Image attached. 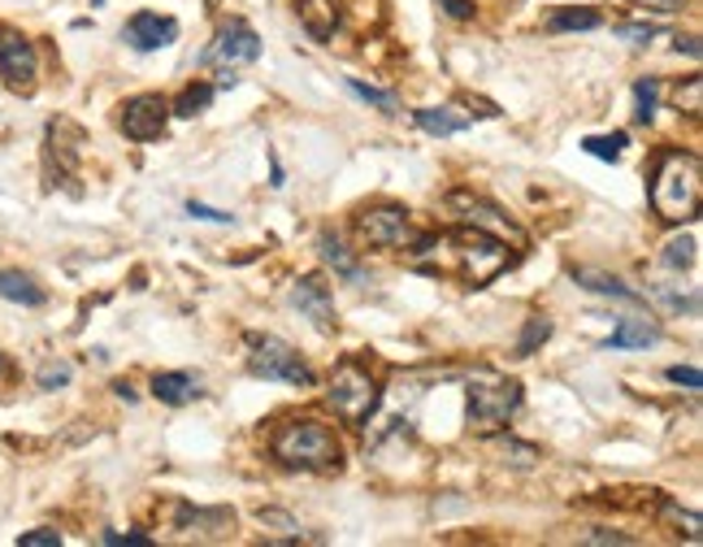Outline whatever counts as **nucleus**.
I'll return each mask as SVG.
<instances>
[{
    "label": "nucleus",
    "mask_w": 703,
    "mask_h": 547,
    "mask_svg": "<svg viewBox=\"0 0 703 547\" xmlns=\"http://www.w3.org/2000/svg\"><path fill=\"white\" fill-rule=\"evenodd\" d=\"M703 200V165L695 152H664L652 174V204L660 222L682 226L700 217Z\"/></svg>",
    "instance_id": "1"
},
{
    "label": "nucleus",
    "mask_w": 703,
    "mask_h": 547,
    "mask_svg": "<svg viewBox=\"0 0 703 547\" xmlns=\"http://www.w3.org/2000/svg\"><path fill=\"white\" fill-rule=\"evenodd\" d=\"M439 249L452 252V261H444L435 274H460L469 287H487L491 278H500L503 265H508V244L491 231H478V226H456L448 235H435Z\"/></svg>",
    "instance_id": "2"
},
{
    "label": "nucleus",
    "mask_w": 703,
    "mask_h": 547,
    "mask_svg": "<svg viewBox=\"0 0 703 547\" xmlns=\"http://www.w3.org/2000/svg\"><path fill=\"white\" fill-rule=\"evenodd\" d=\"M274 456L287 465V469H308V474H330L344 465V444L339 435L317 422V417H300V422H287L278 426L274 435Z\"/></svg>",
    "instance_id": "3"
},
{
    "label": "nucleus",
    "mask_w": 703,
    "mask_h": 547,
    "mask_svg": "<svg viewBox=\"0 0 703 547\" xmlns=\"http://www.w3.org/2000/svg\"><path fill=\"white\" fill-rule=\"evenodd\" d=\"M521 408V383L496 374V369H478L469 378V426L478 435H496L503 422Z\"/></svg>",
    "instance_id": "4"
},
{
    "label": "nucleus",
    "mask_w": 703,
    "mask_h": 547,
    "mask_svg": "<svg viewBox=\"0 0 703 547\" xmlns=\"http://www.w3.org/2000/svg\"><path fill=\"white\" fill-rule=\"evenodd\" d=\"M378 399H383L378 378H374L360 361H344V365L335 369V378H330V392H326V404H330L335 417L348 422V426H365V422L374 417Z\"/></svg>",
    "instance_id": "5"
},
{
    "label": "nucleus",
    "mask_w": 703,
    "mask_h": 547,
    "mask_svg": "<svg viewBox=\"0 0 703 547\" xmlns=\"http://www.w3.org/2000/svg\"><path fill=\"white\" fill-rule=\"evenodd\" d=\"M256 57H261V36L248 22L231 18V22L217 27V36L201 52V65L204 70H222V88H235V65H248Z\"/></svg>",
    "instance_id": "6"
},
{
    "label": "nucleus",
    "mask_w": 703,
    "mask_h": 547,
    "mask_svg": "<svg viewBox=\"0 0 703 547\" xmlns=\"http://www.w3.org/2000/svg\"><path fill=\"white\" fill-rule=\"evenodd\" d=\"M248 369L265 383H292L313 387V369L300 361V352L274 335H248Z\"/></svg>",
    "instance_id": "7"
},
{
    "label": "nucleus",
    "mask_w": 703,
    "mask_h": 547,
    "mask_svg": "<svg viewBox=\"0 0 703 547\" xmlns=\"http://www.w3.org/2000/svg\"><path fill=\"white\" fill-rule=\"evenodd\" d=\"M356 235L369 249H412L421 240V231L412 226L408 209H400V204H374V209H365L356 217Z\"/></svg>",
    "instance_id": "8"
},
{
    "label": "nucleus",
    "mask_w": 703,
    "mask_h": 547,
    "mask_svg": "<svg viewBox=\"0 0 703 547\" xmlns=\"http://www.w3.org/2000/svg\"><path fill=\"white\" fill-rule=\"evenodd\" d=\"M165 122H170V104H165L161 97H152V92L131 97L126 104H122V118H118L122 135H126V140H135V144L156 140V135L165 131Z\"/></svg>",
    "instance_id": "9"
},
{
    "label": "nucleus",
    "mask_w": 703,
    "mask_h": 547,
    "mask_svg": "<svg viewBox=\"0 0 703 547\" xmlns=\"http://www.w3.org/2000/svg\"><path fill=\"white\" fill-rule=\"evenodd\" d=\"M448 204L465 213V222H469V226H478V231H491V235H500L503 244H508V240H512L517 249L526 244L521 226H517V222H508V213H503L500 204H491V200L473 196V192H452V196H448Z\"/></svg>",
    "instance_id": "10"
},
{
    "label": "nucleus",
    "mask_w": 703,
    "mask_h": 547,
    "mask_svg": "<svg viewBox=\"0 0 703 547\" xmlns=\"http://www.w3.org/2000/svg\"><path fill=\"white\" fill-rule=\"evenodd\" d=\"M0 79L18 92H31L35 83V44L13 27H0Z\"/></svg>",
    "instance_id": "11"
},
{
    "label": "nucleus",
    "mask_w": 703,
    "mask_h": 547,
    "mask_svg": "<svg viewBox=\"0 0 703 547\" xmlns=\"http://www.w3.org/2000/svg\"><path fill=\"white\" fill-rule=\"evenodd\" d=\"M292 304L300 308L317 331H326V335L339 326L335 296H330V287H326V278H322V274H304V278H296V287H292Z\"/></svg>",
    "instance_id": "12"
},
{
    "label": "nucleus",
    "mask_w": 703,
    "mask_h": 547,
    "mask_svg": "<svg viewBox=\"0 0 703 547\" xmlns=\"http://www.w3.org/2000/svg\"><path fill=\"white\" fill-rule=\"evenodd\" d=\"M122 40H126L131 49H140V52L165 49V44H174V40H179V22L144 9V13H135V18L122 27Z\"/></svg>",
    "instance_id": "13"
},
{
    "label": "nucleus",
    "mask_w": 703,
    "mask_h": 547,
    "mask_svg": "<svg viewBox=\"0 0 703 547\" xmlns=\"http://www.w3.org/2000/svg\"><path fill=\"white\" fill-rule=\"evenodd\" d=\"M174 530L196 535V539H226L235 530V513L231 508H192V504H179Z\"/></svg>",
    "instance_id": "14"
},
{
    "label": "nucleus",
    "mask_w": 703,
    "mask_h": 547,
    "mask_svg": "<svg viewBox=\"0 0 703 547\" xmlns=\"http://www.w3.org/2000/svg\"><path fill=\"white\" fill-rule=\"evenodd\" d=\"M573 283L578 287H587V292H595V296H608V300H621V304H643L639 292H630L617 274H608V270H595V265H573Z\"/></svg>",
    "instance_id": "15"
},
{
    "label": "nucleus",
    "mask_w": 703,
    "mask_h": 547,
    "mask_svg": "<svg viewBox=\"0 0 703 547\" xmlns=\"http://www.w3.org/2000/svg\"><path fill=\"white\" fill-rule=\"evenodd\" d=\"M300 22L317 44H326L339 27V4L335 0H300Z\"/></svg>",
    "instance_id": "16"
},
{
    "label": "nucleus",
    "mask_w": 703,
    "mask_h": 547,
    "mask_svg": "<svg viewBox=\"0 0 703 547\" xmlns=\"http://www.w3.org/2000/svg\"><path fill=\"white\" fill-rule=\"evenodd\" d=\"M152 396L161 399V404H192V399L201 396V378L196 374H156L152 378Z\"/></svg>",
    "instance_id": "17"
},
{
    "label": "nucleus",
    "mask_w": 703,
    "mask_h": 547,
    "mask_svg": "<svg viewBox=\"0 0 703 547\" xmlns=\"http://www.w3.org/2000/svg\"><path fill=\"white\" fill-rule=\"evenodd\" d=\"M0 300H13V304H27V308H40L44 304V287H35L31 274L22 270H0Z\"/></svg>",
    "instance_id": "18"
},
{
    "label": "nucleus",
    "mask_w": 703,
    "mask_h": 547,
    "mask_svg": "<svg viewBox=\"0 0 703 547\" xmlns=\"http://www.w3.org/2000/svg\"><path fill=\"white\" fill-rule=\"evenodd\" d=\"M652 344H660V326L648 322V317L621 322V326L612 331V340H608V348H652Z\"/></svg>",
    "instance_id": "19"
},
{
    "label": "nucleus",
    "mask_w": 703,
    "mask_h": 547,
    "mask_svg": "<svg viewBox=\"0 0 703 547\" xmlns=\"http://www.w3.org/2000/svg\"><path fill=\"white\" fill-rule=\"evenodd\" d=\"M412 122H417L426 135H439V140H444V135L465 131L473 118H469V113H456V109H417V113H412Z\"/></svg>",
    "instance_id": "20"
},
{
    "label": "nucleus",
    "mask_w": 703,
    "mask_h": 547,
    "mask_svg": "<svg viewBox=\"0 0 703 547\" xmlns=\"http://www.w3.org/2000/svg\"><path fill=\"white\" fill-rule=\"evenodd\" d=\"M317 252H322V256H326V265H335L348 283H365V270L356 265V256H352V252L344 249L335 235H322V240H317Z\"/></svg>",
    "instance_id": "21"
},
{
    "label": "nucleus",
    "mask_w": 703,
    "mask_h": 547,
    "mask_svg": "<svg viewBox=\"0 0 703 547\" xmlns=\"http://www.w3.org/2000/svg\"><path fill=\"white\" fill-rule=\"evenodd\" d=\"M600 22L603 18L595 9H560V13L548 18V31H552V36H560V31H595Z\"/></svg>",
    "instance_id": "22"
},
{
    "label": "nucleus",
    "mask_w": 703,
    "mask_h": 547,
    "mask_svg": "<svg viewBox=\"0 0 703 547\" xmlns=\"http://www.w3.org/2000/svg\"><path fill=\"white\" fill-rule=\"evenodd\" d=\"M655 104H660V79L648 74V79H639V83H634V122H643V126H648V122L655 118Z\"/></svg>",
    "instance_id": "23"
},
{
    "label": "nucleus",
    "mask_w": 703,
    "mask_h": 547,
    "mask_svg": "<svg viewBox=\"0 0 703 547\" xmlns=\"http://www.w3.org/2000/svg\"><path fill=\"white\" fill-rule=\"evenodd\" d=\"M208 104H213V88H208V83H192V88L179 92L174 113H179V118H196V113H204Z\"/></svg>",
    "instance_id": "24"
},
{
    "label": "nucleus",
    "mask_w": 703,
    "mask_h": 547,
    "mask_svg": "<svg viewBox=\"0 0 703 547\" xmlns=\"http://www.w3.org/2000/svg\"><path fill=\"white\" fill-rule=\"evenodd\" d=\"M548 340H552V322L548 317H530L526 331H521V340H517V356H534Z\"/></svg>",
    "instance_id": "25"
},
{
    "label": "nucleus",
    "mask_w": 703,
    "mask_h": 547,
    "mask_svg": "<svg viewBox=\"0 0 703 547\" xmlns=\"http://www.w3.org/2000/svg\"><path fill=\"white\" fill-rule=\"evenodd\" d=\"M348 92L360 97L365 104H374V109H383V113H400V97H396V92H378V88H369V83H360V79H348Z\"/></svg>",
    "instance_id": "26"
},
{
    "label": "nucleus",
    "mask_w": 703,
    "mask_h": 547,
    "mask_svg": "<svg viewBox=\"0 0 703 547\" xmlns=\"http://www.w3.org/2000/svg\"><path fill=\"white\" fill-rule=\"evenodd\" d=\"M695 252H700V244H695L691 235L669 240V244H664V265H669V270H691V265H695Z\"/></svg>",
    "instance_id": "27"
},
{
    "label": "nucleus",
    "mask_w": 703,
    "mask_h": 547,
    "mask_svg": "<svg viewBox=\"0 0 703 547\" xmlns=\"http://www.w3.org/2000/svg\"><path fill=\"white\" fill-rule=\"evenodd\" d=\"M625 144H630V140H625V131H612V135H591V140H582V149L591 152V156H600V161H617Z\"/></svg>",
    "instance_id": "28"
},
{
    "label": "nucleus",
    "mask_w": 703,
    "mask_h": 547,
    "mask_svg": "<svg viewBox=\"0 0 703 547\" xmlns=\"http://www.w3.org/2000/svg\"><path fill=\"white\" fill-rule=\"evenodd\" d=\"M652 296L669 308V313H695L700 308V296L695 292H677V287H652Z\"/></svg>",
    "instance_id": "29"
},
{
    "label": "nucleus",
    "mask_w": 703,
    "mask_h": 547,
    "mask_svg": "<svg viewBox=\"0 0 703 547\" xmlns=\"http://www.w3.org/2000/svg\"><path fill=\"white\" fill-rule=\"evenodd\" d=\"M256 521H261V526H274V530H287L292 539H304L300 521H296L292 513H283V508H256Z\"/></svg>",
    "instance_id": "30"
},
{
    "label": "nucleus",
    "mask_w": 703,
    "mask_h": 547,
    "mask_svg": "<svg viewBox=\"0 0 703 547\" xmlns=\"http://www.w3.org/2000/svg\"><path fill=\"white\" fill-rule=\"evenodd\" d=\"M655 36H660L655 22H621L617 27V40H630V44H652Z\"/></svg>",
    "instance_id": "31"
},
{
    "label": "nucleus",
    "mask_w": 703,
    "mask_h": 547,
    "mask_svg": "<svg viewBox=\"0 0 703 547\" xmlns=\"http://www.w3.org/2000/svg\"><path fill=\"white\" fill-rule=\"evenodd\" d=\"M664 517H669V521H677V526H686V535H691V539H700V530H703L700 513H686V508H677V504H669V499H664Z\"/></svg>",
    "instance_id": "32"
},
{
    "label": "nucleus",
    "mask_w": 703,
    "mask_h": 547,
    "mask_svg": "<svg viewBox=\"0 0 703 547\" xmlns=\"http://www.w3.org/2000/svg\"><path fill=\"white\" fill-rule=\"evenodd\" d=\"M35 383H40V392H57V387H65V383H70V365L52 361V365L40 369V378H35Z\"/></svg>",
    "instance_id": "33"
},
{
    "label": "nucleus",
    "mask_w": 703,
    "mask_h": 547,
    "mask_svg": "<svg viewBox=\"0 0 703 547\" xmlns=\"http://www.w3.org/2000/svg\"><path fill=\"white\" fill-rule=\"evenodd\" d=\"M677 109H686V113H700L703 109V79H691V83H686V92H682V88H677Z\"/></svg>",
    "instance_id": "34"
},
{
    "label": "nucleus",
    "mask_w": 703,
    "mask_h": 547,
    "mask_svg": "<svg viewBox=\"0 0 703 547\" xmlns=\"http://www.w3.org/2000/svg\"><path fill=\"white\" fill-rule=\"evenodd\" d=\"M669 383H677V387H686V392H700L703 387V378L695 365H673V369H669Z\"/></svg>",
    "instance_id": "35"
},
{
    "label": "nucleus",
    "mask_w": 703,
    "mask_h": 547,
    "mask_svg": "<svg viewBox=\"0 0 703 547\" xmlns=\"http://www.w3.org/2000/svg\"><path fill=\"white\" fill-rule=\"evenodd\" d=\"M503 452H508V456H512V465H521V469H530V465L539 460V448L517 444V439H503Z\"/></svg>",
    "instance_id": "36"
},
{
    "label": "nucleus",
    "mask_w": 703,
    "mask_h": 547,
    "mask_svg": "<svg viewBox=\"0 0 703 547\" xmlns=\"http://www.w3.org/2000/svg\"><path fill=\"white\" fill-rule=\"evenodd\" d=\"M18 547H61V535L57 530H27Z\"/></svg>",
    "instance_id": "37"
},
{
    "label": "nucleus",
    "mask_w": 703,
    "mask_h": 547,
    "mask_svg": "<svg viewBox=\"0 0 703 547\" xmlns=\"http://www.w3.org/2000/svg\"><path fill=\"white\" fill-rule=\"evenodd\" d=\"M104 544H113V547H152L149 535H122V530H109L104 535Z\"/></svg>",
    "instance_id": "38"
},
{
    "label": "nucleus",
    "mask_w": 703,
    "mask_h": 547,
    "mask_svg": "<svg viewBox=\"0 0 703 547\" xmlns=\"http://www.w3.org/2000/svg\"><path fill=\"white\" fill-rule=\"evenodd\" d=\"M582 544H612V547H630L634 539L630 535H617V530H591Z\"/></svg>",
    "instance_id": "39"
},
{
    "label": "nucleus",
    "mask_w": 703,
    "mask_h": 547,
    "mask_svg": "<svg viewBox=\"0 0 703 547\" xmlns=\"http://www.w3.org/2000/svg\"><path fill=\"white\" fill-rule=\"evenodd\" d=\"M187 213H192V217H201V222H231V213H222V209H208V204H196V200L187 204Z\"/></svg>",
    "instance_id": "40"
},
{
    "label": "nucleus",
    "mask_w": 703,
    "mask_h": 547,
    "mask_svg": "<svg viewBox=\"0 0 703 547\" xmlns=\"http://www.w3.org/2000/svg\"><path fill=\"white\" fill-rule=\"evenodd\" d=\"M639 9H652V13H677L686 0H634Z\"/></svg>",
    "instance_id": "41"
},
{
    "label": "nucleus",
    "mask_w": 703,
    "mask_h": 547,
    "mask_svg": "<svg viewBox=\"0 0 703 547\" xmlns=\"http://www.w3.org/2000/svg\"><path fill=\"white\" fill-rule=\"evenodd\" d=\"M444 9L452 18H473V0H444Z\"/></svg>",
    "instance_id": "42"
},
{
    "label": "nucleus",
    "mask_w": 703,
    "mask_h": 547,
    "mask_svg": "<svg viewBox=\"0 0 703 547\" xmlns=\"http://www.w3.org/2000/svg\"><path fill=\"white\" fill-rule=\"evenodd\" d=\"M686 49V57H700V40L695 36H686V40H677V52Z\"/></svg>",
    "instance_id": "43"
},
{
    "label": "nucleus",
    "mask_w": 703,
    "mask_h": 547,
    "mask_svg": "<svg viewBox=\"0 0 703 547\" xmlns=\"http://www.w3.org/2000/svg\"><path fill=\"white\" fill-rule=\"evenodd\" d=\"M92 4H101V0H92Z\"/></svg>",
    "instance_id": "44"
}]
</instances>
